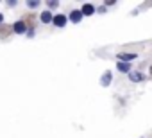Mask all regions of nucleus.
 Here are the masks:
<instances>
[{
  "mask_svg": "<svg viewBox=\"0 0 152 138\" xmlns=\"http://www.w3.org/2000/svg\"><path fill=\"white\" fill-rule=\"evenodd\" d=\"M13 34V25H0V38L6 40Z\"/></svg>",
  "mask_w": 152,
  "mask_h": 138,
  "instance_id": "1",
  "label": "nucleus"
},
{
  "mask_svg": "<svg viewBox=\"0 0 152 138\" xmlns=\"http://www.w3.org/2000/svg\"><path fill=\"white\" fill-rule=\"evenodd\" d=\"M25 31H27V25L23 23V20H22V22H16V23L13 25V32H20V34H22V32H25Z\"/></svg>",
  "mask_w": 152,
  "mask_h": 138,
  "instance_id": "2",
  "label": "nucleus"
},
{
  "mask_svg": "<svg viewBox=\"0 0 152 138\" xmlns=\"http://www.w3.org/2000/svg\"><path fill=\"white\" fill-rule=\"evenodd\" d=\"M54 23H56L57 27H64V25H66V18H64L63 15H57V16H54Z\"/></svg>",
  "mask_w": 152,
  "mask_h": 138,
  "instance_id": "3",
  "label": "nucleus"
},
{
  "mask_svg": "<svg viewBox=\"0 0 152 138\" xmlns=\"http://www.w3.org/2000/svg\"><path fill=\"white\" fill-rule=\"evenodd\" d=\"M93 6L91 4H84L83 6V11H81V15H86V16H90V15H93Z\"/></svg>",
  "mask_w": 152,
  "mask_h": 138,
  "instance_id": "4",
  "label": "nucleus"
},
{
  "mask_svg": "<svg viewBox=\"0 0 152 138\" xmlns=\"http://www.w3.org/2000/svg\"><path fill=\"white\" fill-rule=\"evenodd\" d=\"M81 18H83L81 11H72V15H70V20H72L73 23H77V22H81Z\"/></svg>",
  "mask_w": 152,
  "mask_h": 138,
  "instance_id": "5",
  "label": "nucleus"
},
{
  "mask_svg": "<svg viewBox=\"0 0 152 138\" xmlns=\"http://www.w3.org/2000/svg\"><path fill=\"white\" fill-rule=\"evenodd\" d=\"M118 70H120V72H129L131 66H129L127 63H118Z\"/></svg>",
  "mask_w": 152,
  "mask_h": 138,
  "instance_id": "6",
  "label": "nucleus"
},
{
  "mask_svg": "<svg viewBox=\"0 0 152 138\" xmlns=\"http://www.w3.org/2000/svg\"><path fill=\"white\" fill-rule=\"evenodd\" d=\"M118 57H120V59H125V61H132V59L136 57V54H120Z\"/></svg>",
  "mask_w": 152,
  "mask_h": 138,
  "instance_id": "7",
  "label": "nucleus"
},
{
  "mask_svg": "<svg viewBox=\"0 0 152 138\" xmlns=\"http://www.w3.org/2000/svg\"><path fill=\"white\" fill-rule=\"evenodd\" d=\"M50 20H52V15H50V13H43V15H41V22H43V23H48Z\"/></svg>",
  "mask_w": 152,
  "mask_h": 138,
  "instance_id": "8",
  "label": "nucleus"
},
{
  "mask_svg": "<svg viewBox=\"0 0 152 138\" xmlns=\"http://www.w3.org/2000/svg\"><path fill=\"white\" fill-rule=\"evenodd\" d=\"M109 81H111V74L107 72V74L102 77V84H104V86H107V84H109Z\"/></svg>",
  "mask_w": 152,
  "mask_h": 138,
  "instance_id": "9",
  "label": "nucleus"
},
{
  "mask_svg": "<svg viewBox=\"0 0 152 138\" xmlns=\"http://www.w3.org/2000/svg\"><path fill=\"white\" fill-rule=\"evenodd\" d=\"M2 20H4V16H2V15H0V23H2Z\"/></svg>",
  "mask_w": 152,
  "mask_h": 138,
  "instance_id": "10",
  "label": "nucleus"
},
{
  "mask_svg": "<svg viewBox=\"0 0 152 138\" xmlns=\"http://www.w3.org/2000/svg\"><path fill=\"white\" fill-rule=\"evenodd\" d=\"M150 74H152V68H150Z\"/></svg>",
  "mask_w": 152,
  "mask_h": 138,
  "instance_id": "11",
  "label": "nucleus"
}]
</instances>
